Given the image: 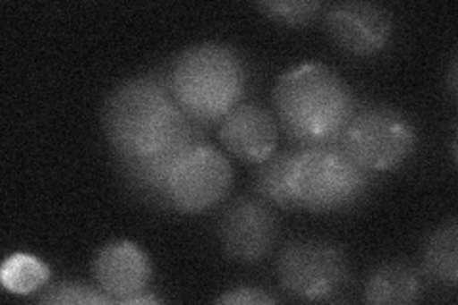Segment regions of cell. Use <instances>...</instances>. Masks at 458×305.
I'll return each instance as SVG.
<instances>
[{
    "instance_id": "cell-4",
    "label": "cell",
    "mask_w": 458,
    "mask_h": 305,
    "mask_svg": "<svg viewBox=\"0 0 458 305\" xmlns=\"http://www.w3.org/2000/svg\"><path fill=\"white\" fill-rule=\"evenodd\" d=\"M372 178L336 141L294 149L289 168L296 208L319 214L355 207L369 193Z\"/></svg>"
},
{
    "instance_id": "cell-17",
    "label": "cell",
    "mask_w": 458,
    "mask_h": 305,
    "mask_svg": "<svg viewBox=\"0 0 458 305\" xmlns=\"http://www.w3.org/2000/svg\"><path fill=\"white\" fill-rule=\"evenodd\" d=\"M40 303H55V305H109L114 303L99 288L82 284V283H60L48 288L40 296Z\"/></svg>"
},
{
    "instance_id": "cell-2",
    "label": "cell",
    "mask_w": 458,
    "mask_h": 305,
    "mask_svg": "<svg viewBox=\"0 0 458 305\" xmlns=\"http://www.w3.org/2000/svg\"><path fill=\"white\" fill-rule=\"evenodd\" d=\"M274 107L289 140L310 148L338 141L357 104L336 71L323 64H302L279 77Z\"/></svg>"
},
{
    "instance_id": "cell-1",
    "label": "cell",
    "mask_w": 458,
    "mask_h": 305,
    "mask_svg": "<svg viewBox=\"0 0 458 305\" xmlns=\"http://www.w3.org/2000/svg\"><path fill=\"white\" fill-rule=\"evenodd\" d=\"M197 128L200 124L185 117L176 104L166 75L123 82L104 107V130L119 161L151 157L188 138Z\"/></svg>"
},
{
    "instance_id": "cell-9",
    "label": "cell",
    "mask_w": 458,
    "mask_h": 305,
    "mask_svg": "<svg viewBox=\"0 0 458 305\" xmlns=\"http://www.w3.org/2000/svg\"><path fill=\"white\" fill-rule=\"evenodd\" d=\"M328 35L344 52L375 55L392 38V13L380 4L340 3L327 12Z\"/></svg>"
},
{
    "instance_id": "cell-21",
    "label": "cell",
    "mask_w": 458,
    "mask_h": 305,
    "mask_svg": "<svg viewBox=\"0 0 458 305\" xmlns=\"http://www.w3.org/2000/svg\"><path fill=\"white\" fill-rule=\"evenodd\" d=\"M449 89H451V94L456 96V62H453V65H451V72H449Z\"/></svg>"
},
{
    "instance_id": "cell-7",
    "label": "cell",
    "mask_w": 458,
    "mask_h": 305,
    "mask_svg": "<svg viewBox=\"0 0 458 305\" xmlns=\"http://www.w3.org/2000/svg\"><path fill=\"white\" fill-rule=\"evenodd\" d=\"M233 182V168L208 141L197 143L172 170L166 185V210L200 214L222 202Z\"/></svg>"
},
{
    "instance_id": "cell-5",
    "label": "cell",
    "mask_w": 458,
    "mask_h": 305,
    "mask_svg": "<svg viewBox=\"0 0 458 305\" xmlns=\"http://www.w3.org/2000/svg\"><path fill=\"white\" fill-rule=\"evenodd\" d=\"M355 165L372 176L403 165L417 148V130L399 111L386 106L357 107L336 141Z\"/></svg>"
},
{
    "instance_id": "cell-19",
    "label": "cell",
    "mask_w": 458,
    "mask_h": 305,
    "mask_svg": "<svg viewBox=\"0 0 458 305\" xmlns=\"http://www.w3.org/2000/svg\"><path fill=\"white\" fill-rule=\"evenodd\" d=\"M216 303L220 305H271L276 298H271L264 288L258 286H235L224 292Z\"/></svg>"
},
{
    "instance_id": "cell-10",
    "label": "cell",
    "mask_w": 458,
    "mask_h": 305,
    "mask_svg": "<svg viewBox=\"0 0 458 305\" xmlns=\"http://www.w3.org/2000/svg\"><path fill=\"white\" fill-rule=\"evenodd\" d=\"M218 138L225 151L239 161L262 165L277 149L279 130L269 111L254 104H241L222 119Z\"/></svg>"
},
{
    "instance_id": "cell-14",
    "label": "cell",
    "mask_w": 458,
    "mask_h": 305,
    "mask_svg": "<svg viewBox=\"0 0 458 305\" xmlns=\"http://www.w3.org/2000/svg\"><path fill=\"white\" fill-rule=\"evenodd\" d=\"M424 275L437 284L454 286L458 281V229L456 222L436 229V233L428 239L422 256Z\"/></svg>"
},
{
    "instance_id": "cell-3",
    "label": "cell",
    "mask_w": 458,
    "mask_h": 305,
    "mask_svg": "<svg viewBox=\"0 0 458 305\" xmlns=\"http://www.w3.org/2000/svg\"><path fill=\"white\" fill-rule=\"evenodd\" d=\"M247 64L239 52L220 42L183 50L166 72L168 89L185 117L195 124L222 121L245 96Z\"/></svg>"
},
{
    "instance_id": "cell-11",
    "label": "cell",
    "mask_w": 458,
    "mask_h": 305,
    "mask_svg": "<svg viewBox=\"0 0 458 305\" xmlns=\"http://www.w3.org/2000/svg\"><path fill=\"white\" fill-rule=\"evenodd\" d=\"M94 279L98 288L114 303L148 292L151 283V264L138 244L117 241L104 246L94 259Z\"/></svg>"
},
{
    "instance_id": "cell-18",
    "label": "cell",
    "mask_w": 458,
    "mask_h": 305,
    "mask_svg": "<svg viewBox=\"0 0 458 305\" xmlns=\"http://www.w3.org/2000/svg\"><path fill=\"white\" fill-rule=\"evenodd\" d=\"M256 8L264 16L284 25H306L318 18L323 4L313 0H286V3H260Z\"/></svg>"
},
{
    "instance_id": "cell-6",
    "label": "cell",
    "mask_w": 458,
    "mask_h": 305,
    "mask_svg": "<svg viewBox=\"0 0 458 305\" xmlns=\"http://www.w3.org/2000/svg\"><path fill=\"white\" fill-rule=\"evenodd\" d=\"M281 286L304 301L335 300L350 283L348 258L327 241H293L277 259Z\"/></svg>"
},
{
    "instance_id": "cell-15",
    "label": "cell",
    "mask_w": 458,
    "mask_h": 305,
    "mask_svg": "<svg viewBox=\"0 0 458 305\" xmlns=\"http://www.w3.org/2000/svg\"><path fill=\"white\" fill-rule=\"evenodd\" d=\"M294 149L274 153L254 170V191L264 200L284 210H296L289 185V168Z\"/></svg>"
},
{
    "instance_id": "cell-13",
    "label": "cell",
    "mask_w": 458,
    "mask_h": 305,
    "mask_svg": "<svg viewBox=\"0 0 458 305\" xmlns=\"http://www.w3.org/2000/svg\"><path fill=\"white\" fill-rule=\"evenodd\" d=\"M420 294L422 283L417 269L405 261H390L369 275L363 300L375 305H401L417 301Z\"/></svg>"
},
{
    "instance_id": "cell-16",
    "label": "cell",
    "mask_w": 458,
    "mask_h": 305,
    "mask_svg": "<svg viewBox=\"0 0 458 305\" xmlns=\"http://www.w3.org/2000/svg\"><path fill=\"white\" fill-rule=\"evenodd\" d=\"M50 279V267L37 256L16 252L4 259L0 267V283L16 296H29L45 286Z\"/></svg>"
},
{
    "instance_id": "cell-12",
    "label": "cell",
    "mask_w": 458,
    "mask_h": 305,
    "mask_svg": "<svg viewBox=\"0 0 458 305\" xmlns=\"http://www.w3.org/2000/svg\"><path fill=\"white\" fill-rule=\"evenodd\" d=\"M205 132L203 126L197 128L193 134L180 140L170 148L155 153L146 158H136V161H119L124 178L132 185L134 191L148 199L151 205L166 208V185L172 170L176 163L188 153L197 143H203Z\"/></svg>"
},
{
    "instance_id": "cell-20",
    "label": "cell",
    "mask_w": 458,
    "mask_h": 305,
    "mask_svg": "<svg viewBox=\"0 0 458 305\" xmlns=\"http://www.w3.org/2000/svg\"><path fill=\"white\" fill-rule=\"evenodd\" d=\"M143 303H161V300L157 298V296H153V294H138V296H132V298H128V300H124L121 305H143Z\"/></svg>"
},
{
    "instance_id": "cell-8",
    "label": "cell",
    "mask_w": 458,
    "mask_h": 305,
    "mask_svg": "<svg viewBox=\"0 0 458 305\" xmlns=\"http://www.w3.org/2000/svg\"><path fill=\"white\" fill-rule=\"evenodd\" d=\"M218 235L229 258L239 264H256L277 239V220L264 199L242 197L222 214Z\"/></svg>"
}]
</instances>
